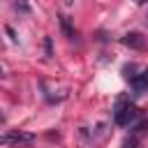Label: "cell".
<instances>
[{
	"instance_id": "1",
	"label": "cell",
	"mask_w": 148,
	"mask_h": 148,
	"mask_svg": "<svg viewBox=\"0 0 148 148\" xmlns=\"http://www.w3.org/2000/svg\"><path fill=\"white\" fill-rule=\"evenodd\" d=\"M136 118H139V109H136L132 102L120 99V102L116 104V109H113V123H116V125H120V127H130Z\"/></svg>"
},
{
	"instance_id": "2",
	"label": "cell",
	"mask_w": 148,
	"mask_h": 148,
	"mask_svg": "<svg viewBox=\"0 0 148 148\" xmlns=\"http://www.w3.org/2000/svg\"><path fill=\"white\" fill-rule=\"evenodd\" d=\"M130 86H132V90H134L136 95L148 92V67L141 69V74H134V76L130 79Z\"/></svg>"
},
{
	"instance_id": "3",
	"label": "cell",
	"mask_w": 148,
	"mask_h": 148,
	"mask_svg": "<svg viewBox=\"0 0 148 148\" xmlns=\"http://www.w3.org/2000/svg\"><path fill=\"white\" fill-rule=\"evenodd\" d=\"M120 42H123L125 46H130V49H143V46H146V37H143L141 32H127V35L120 37Z\"/></svg>"
},
{
	"instance_id": "4",
	"label": "cell",
	"mask_w": 148,
	"mask_h": 148,
	"mask_svg": "<svg viewBox=\"0 0 148 148\" xmlns=\"http://www.w3.org/2000/svg\"><path fill=\"white\" fill-rule=\"evenodd\" d=\"M35 141V134H30V132H12L9 134V143H14V146H30Z\"/></svg>"
},
{
	"instance_id": "5",
	"label": "cell",
	"mask_w": 148,
	"mask_h": 148,
	"mask_svg": "<svg viewBox=\"0 0 148 148\" xmlns=\"http://www.w3.org/2000/svg\"><path fill=\"white\" fill-rule=\"evenodd\" d=\"M58 18H60V30L65 32V37H67V39H74V37H76V30H74V25H72V21H69V16H65V14H60Z\"/></svg>"
},
{
	"instance_id": "6",
	"label": "cell",
	"mask_w": 148,
	"mask_h": 148,
	"mask_svg": "<svg viewBox=\"0 0 148 148\" xmlns=\"http://www.w3.org/2000/svg\"><path fill=\"white\" fill-rule=\"evenodd\" d=\"M14 9L21 12V14H30V5H28V0H16V2H14Z\"/></svg>"
},
{
	"instance_id": "7",
	"label": "cell",
	"mask_w": 148,
	"mask_h": 148,
	"mask_svg": "<svg viewBox=\"0 0 148 148\" xmlns=\"http://www.w3.org/2000/svg\"><path fill=\"white\" fill-rule=\"evenodd\" d=\"M44 49H46V56L51 58L53 56V42H51V37H44Z\"/></svg>"
},
{
	"instance_id": "8",
	"label": "cell",
	"mask_w": 148,
	"mask_h": 148,
	"mask_svg": "<svg viewBox=\"0 0 148 148\" xmlns=\"http://www.w3.org/2000/svg\"><path fill=\"white\" fill-rule=\"evenodd\" d=\"M5 32L9 35V39H12V42H18V37H16V32H14V28H12V25H5Z\"/></svg>"
},
{
	"instance_id": "9",
	"label": "cell",
	"mask_w": 148,
	"mask_h": 148,
	"mask_svg": "<svg viewBox=\"0 0 148 148\" xmlns=\"http://www.w3.org/2000/svg\"><path fill=\"white\" fill-rule=\"evenodd\" d=\"M2 143H9V134H5V136H0V146Z\"/></svg>"
},
{
	"instance_id": "10",
	"label": "cell",
	"mask_w": 148,
	"mask_h": 148,
	"mask_svg": "<svg viewBox=\"0 0 148 148\" xmlns=\"http://www.w3.org/2000/svg\"><path fill=\"white\" fill-rule=\"evenodd\" d=\"M132 2H136V5H146L148 0H132Z\"/></svg>"
},
{
	"instance_id": "11",
	"label": "cell",
	"mask_w": 148,
	"mask_h": 148,
	"mask_svg": "<svg viewBox=\"0 0 148 148\" xmlns=\"http://www.w3.org/2000/svg\"><path fill=\"white\" fill-rule=\"evenodd\" d=\"M0 123H5V113H2V109H0Z\"/></svg>"
},
{
	"instance_id": "12",
	"label": "cell",
	"mask_w": 148,
	"mask_h": 148,
	"mask_svg": "<svg viewBox=\"0 0 148 148\" xmlns=\"http://www.w3.org/2000/svg\"><path fill=\"white\" fill-rule=\"evenodd\" d=\"M2 74H5V72H2V67H0V76H2Z\"/></svg>"
}]
</instances>
